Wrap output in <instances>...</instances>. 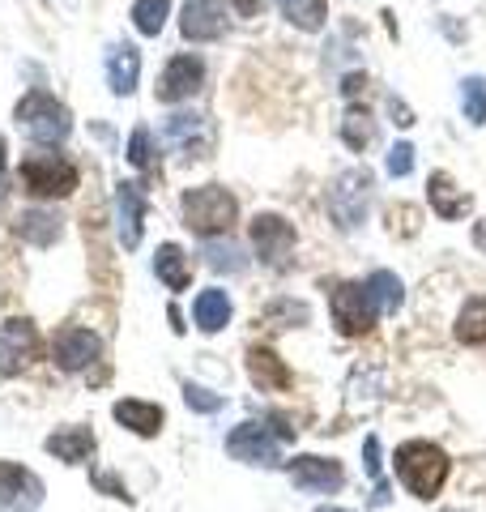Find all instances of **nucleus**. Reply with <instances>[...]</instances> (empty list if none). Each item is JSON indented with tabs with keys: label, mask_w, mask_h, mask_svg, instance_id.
I'll list each match as a JSON object with an SVG mask.
<instances>
[{
	"label": "nucleus",
	"mask_w": 486,
	"mask_h": 512,
	"mask_svg": "<svg viewBox=\"0 0 486 512\" xmlns=\"http://www.w3.org/2000/svg\"><path fill=\"white\" fill-rule=\"evenodd\" d=\"M448 453L431 440H405L397 448V478L414 500H435L440 487L448 483Z\"/></svg>",
	"instance_id": "1"
},
{
	"label": "nucleus",
	"mask_w": 486,
	"mask_h": 512,
	"mask_svg": "<svg viewBox=\"0 0 486 512\" xmlns=\"http://www.w3.org/2000/svg\"><path fill=\"white\" fill-rule=\"evenodd\" d=\"M180 210H184V227H188L192 235L218 239V235H226V231L235 227L239 201H235L222 184H201V188H188V192H184Z\"/></svg>",
	"instance_id": "2"
},
{
	"label": "nucleus",
	"mask_w": 486,
	"mask_h": 512,
	"mask_svg": "<svg viewBox=\"0 0 486 512\" xmlns=\"http://www.w3.org/2000/svg\"><path fill=\"white\" fill-rule=\"evenodd\" d=\"M13 120H18L22 133L30 141H39V146H60V141L73 133L69 107H64L56 94H47V90H30L26 99L13 107Z\"/></svg>",
	"instance_id": "3"
},
{
	"label": "nucleus",
	"mask_w": 486,
	"mask_h": 512,
	"mask_svg": "<svg viewBox=\"0 0 486 512\" xmlns=\"http://www.w3.org/2000/svg\"><path fill=\"white\" fill-rule=\"evenodd\" d=\"M18 180L35 201H60L77 188V167L64 154H26L18 167Z\"/></svg>",
	"instance_id": "4"
},
{
	"label": "nucleus",
	"mask_w": 486,
	"mask_h": 512,
	"mask_svg": "<svg viewBox=\"0 0 486 512\" xmlns=\"http://www.w3.org/2000/svg\"><path fill=\"white\" fill-rule=\"evenodd\" d=\"M329 312H333V325L342 338H363L376 325V299H371L367 282H337L333 295H329Z\"/></svg>",
	"instance_id": "5"
},
{
	"label": "nucleus",
	"mask_w": 486,
	"mask_h": 512,
	"mask_svg": "<svg viewBox=\"0 0 486 512\" xmlns=\"http://www.w3.org/2000/svg\"><path fill=\"white\" fill-rule=\"evenodd\" d=\"M371 184H376V180H371L367 167H350V171H342L333 180V188H329V214H333V222L342 231H354L367 218Z\"/></svg>",
	"instance_id": "6"
},
{
	"label": "nucleus",
	"mask_w": 486,
	"mask_h": 512,
	"mask_svg": "<svg viewBox=\"0 0 486 512\" xmlns=\"http://www.w3.org/2000/svg\"><path fill=\"white\" fill-rule=\"evenodd\" d=\"M226 453L235 461H248V466H278L282 436H278V427H269V423H239L231 436H226Z\"/></svg>",
	"instance_id": "7"
},
{
	"label": "nucleus",
	"mask_w": 486,
	"mask_h": 512,
	"mask_svg": "<svg viewBox=\"0 0 486 512\" xmlns=\"http://www.w3.org/2000/svg\"><path fill=\"white\" fill-rule=\"evenodd\" d=\"M252 248L269 269H286L295 252V227L282 214H256L252 218Z\"/></svg>",
	"instance_id": "8"
},
{
	"label": "nucleus",
	"mask_w": 486,
	"mask_h": 512,
	"mask_svg": "<svg viewBox=\"0 0 486 512\" xmlns=\"http://www.w3.org/2000/svg\"><path fill=\"white\" fill-rule=\"evenodd\" d=\"M39 359V329L30 325L26 316H13L0 325V372H26L30 363Z\"/></svg>",
	"instance_id": "9"
},
{
	"label": "nucleus",
	"mask_w": 486,
	"mask_h": 512,
	"mask_svg": "<svg viewBox=\"0 0 486 512\" xmlns=\"http://www.w3.org/2000/svg\"><path fill=\"white\" fill-rule=\"evenodd\" d=\"M162 141H167L171 150H180L184 158H209V150H214V128H209V120L197 116V111H180V116H171L162 124Z\"/></svg>",
	"instance_id": "10"
},
{
	"label": "nucleus",
	"mask_w": 486,
	"mask_h": 512,
	"mask_svg": "<svg viewBox=\"0 0 486 512\" xmlns=\"http://www.w3.org/2000/svg\"><path fill=\"white\" fill-rule=\"evenodd\" d=\"M99 350H103L99 333H90L81 325H64L52 338V363L60 367V372H86V367L99 359Z\"/></svg>",
	"instance_id": "11"
},
{
	"label": "nucleus",
	"mask_w": 486,
	"mask_h": 512,
	"mask_svg": "<svg viewBox=\"0 0 486 512\" xmlns=\"http://www.w3.org/2000/svg\"><path fill=\"white\" fill-rule=\"evenodd\" d=\"M201 86H205V64H201V56L184 52V56L167 60V69H162L154 94H158V103H184V99H192V94H197Z\"/></svg>",
	"instance_id": "12"
},
{
	"label": "nucleus",
	"mask_w": 486,
	"mask_h": 512,
	"mask_svg": "<svg viewBox=\"0 0 486 512\" xmlns=\"http://www.w3.org/2000/svg\"><path fill=\"white\" fill-rule=\"evenodd\" d=\"M43 504V483L30 470L0 461V512H35Z\"/></svg>",
	"instance_id": "13"
},
{
	"label": "nucleus",
	"mask_w": 486,
	"mask_h": 512,
	"mask_svg": "<svg viewBox=\"0 0 486 512\" xmlns=\"http://www.w3.org/2000/svg\"><path fill=\"white\" fill-rule=\"evenodd\" d=\"M290 483H295L299 491H316V495H329V491H342L346 483V470L337 466L333 457H295L286 466Z\"/></svg>",
	"instance_id": "14"
},
{
	"label": "nucleus",
	"mask_w": 486,
	"mask_h": 512,
	"mask_svg": "<svg viewBox=\"0 0 486 512\" xmlns=\"http://www.w3.org/2000/svg\"><path fill=\"white\" fill-rule=\"evenodd\" d=\"M180 35L188 43H214L226 35V9L218 0H188L180 13Z\"/></svg>",
	"instance_id": "15"
},
{
	"label": "nucleus",
	"mask_w": 486,
	"mask_h": 512,
	"mask_svg": "<svg viewBox=\"0 0 486 512\" xmlns=\"http://www.w3.org/2000/svg\"><path fill=\"white\" fill-rule=\"evenodd\" d=\"M141 227H145V188L124 180L116 188V231H120V244L128 252L141 244Z\"/></svg>",
	"instance_id": "16"
},
{
	"label": "nucleus",
	"mask_w": 486,
	"mask_h": 512,
	"mask_svg": "<svg viewBox=\"0 0 486 512\" xmlns=\"http://www.w3.org/2000/svg\"><path fill=\"white\" fill-rule=\"evenodd\" d=\"M248 376L261 393H286L295 376H290V367L273 355L269 346H248Z\"/></svg>",
	"instance_id": "17"
},
{
	"label": "nucleus",
	"mask_w": 486,
	"mask_h": 512,
	"mask_svg": "<svg viewBox=\"0 0 486 512\" xmlns=\"http://www.w3.org/2000/svg\"><path fill=\"white\" fill-rule=\"evenodd\" d=\"M137 82H141V52L133 43H116L107 52V86H111V94L128 99V94L137 90Z\"/></svg>",
	"instance_id": "18"
},
{
	"label": "nucleus",
	"mask_w": 486,
	"mask_h": 512,
	"mask_svg": "<svg viewBox=\"0 0 486 512\" xmlns=\"http://www.w3.org/2000/svg\"><path fill=\"white\" fill-rule=\"evenodd\" d=\"M111 414H116V423L120 427H128L133 436H158L162 431V423H167V414H162V406H154V402H137V397H124V402H116L111 406Z\"/></svg>",
	"instance_id": "19"
},
{
	"label": "nucleus",
	"mask_w": 486,
	"mask_h": 512,
	"mask_svg": "<svg viewBox=\"0 0 486 512\" xmlns=\"http://www.w3.org/2000/svg\"><path fill=\"white\" fill-rule=\"evenodd\" d=\"M427 197H431V210L440 214L444 222H457L469 214V197H465V188L452 184V175L448 171H435L431 180H427Z\"/></svg>",
	"instance_id": "20"
},
{
	"label": "nucleus",
	"mask_w": 486,
	"mask_h": 512,
	"mask_svg": "<svg viewBox=\"0 0 486 512\" xmlns=\"http://www.w3.org/2000/svg\"><path fill=\"white\" fill-rule=\"evenodd\" d=\"M43 448L56 461H64V466H81V461L94 453V431L90 427H64V431H56V436H47Z\"/></svg>",
	"instance_id": "21"
},
{
	"label": "nucleus",
	"mask_w": 486,
	"mask_h": 512,
	"mask_svg": "<svg viewBox=\"0 0 486 512\" xmlns=\"http://www.w3.org/2000/svg\"><path fill=\"white\" fill-rule=\"evenodd\" d=\"M192 320H197V329H201V333H218V329H226V320H231V295L218 291V286L201 291L197 299H192Z\"/></svg>",
	"instance_id": "22"
},
{
	"label": "nucleus",
	"mask_w": 486,
	"mask_h": 512,
	"mask_svg": "<svg viewBox=\"0 0 486 512\" xmlns=\"http://www.w3.org/2000/svg\"><path fill=\"white\" fill-rule=\"evenodd\" d=\"M154 274L158 282L167 286V291H188V282H192V265H188V256L180 244H162L154 252Z\"/></svg>",
	"instance_id": "23"
},
{
	"label": "nucleus",
	"mask_w": 486,
	"mask_h": 512,
	"mask_svg": "<svg viewBox=\"0 0 486 512\" xmlns=\"http://www.w3.org/2000/svg\"><path fill=\"white\" fill-rule=\"evenodd\" d=\"M18 235L26 239V244L47 248V244H56V239H60V218L47 214V210H26L18 218Z\"/></svg>",
	"instance_id": "24"
},
{
	"label": "nucleus",
	"mask_w": 486,
	"mask_h": 512,
	"mask_svg": "<svg viewBox=\"0 0 486 512\" xmlns=\"http://www.w3.org/2000/svg\"><path fill=\"white\" fill-rule=\"evenodd\" d=\"M278 9L290 26L307 30V35H316L324 26V18H329V5H324V0H278Z\"/></svg>",
	"instance_id": "25"
},
{
	"label": "nucleus",
	"mask_w": 486,
	"mask_h": 512,
	"mask_svg": "<svg viewBox=\"0 0 486 512\" xmlns=\"http://www.w3.org/2000/svg\"><path fill=\"white\" fill-rule=\"evenodd\" d=\"M457 342L486 346V295H474L457 316Z\"/></svg>",
	"instance_id": "26"
},
{
	"label": "nucleus",
	"mask_w": 486,
	"mask_h": 512,
	"mask_svg": "<svg viewBox=\"0 0 486 512\" xmlns=\"http://www.w3.org/2000/svg\"><path fill=\"white\" fill-rule=\"evenodd\" d=\"M171 18V0H133V26L145 39H158Z\"/></svg>",
	"instance_id": "27"
},
{
	"label": "nucleus",
	"mask_w": 486,
	"mask_h": 512,
	"mask_svg": "<svg viewBox=\"0 0 486 512\" xmlns=\"http://www.w3.org/2000/svg\"><path fill=\"white\" fill-rule=\"evenodd\" d=\"M367 291L371 299H376V308L380 312H397L401 308V299H405V286L397 274H388V269H376V274L367 278Z\"/></svg>",
	"instance_id": "28"
},
{
	"label": "nucleus",
	"mask_w": 486,
	"mask_h": 512,
	"mask_svg": "<svg viewBox=\"0 0 486 512\" xmlns=\"http://www.w3.org/2000/svg\"><path fill=\"white\" fill-rule=\"evenodd\" d=\"M201 256H205L209 269H218V274H222V269H226V274H239V269L248 265V261H243V252H239V244H231V239H209Z\"/></svg>",
	"instance_id": "29"
},
{
	"label": "nucleus",
	"mask_w": 486,
	"mask_h": 512,
	"mask_svg": "<svg viewBox=\"0 0 486 512\" xmlns=\"http://www.w3.org/2000/svg\"><path fill=\"white\" fill-rule=\"evenodd\" d=\"M342 137H346V146H350V150H367L371 141H376V120H371L367 111L350 107V111H346V120H342Z\"/></svg>",
	"instance_id": "30"
},
{
	"label": "nucleus",
	"mask_w": 486,
	"mask_h": 512,
	"mask_svg": "<svg viewBox=\"0 0 486 512\" xmlns=\"http://www.w3.org/2000/svg\"><path fill=\"white\" fill-rule=\"evenodd\" d=\"M461 111L469 124H486V77H465L461 82Z\"/></svg>",
	"instance_id": "31"
},
{
	"label": "nucleus",
	"mask_w": 486,
	"mask_h": 512,
	"mask_svg": "<svg viewBox=\"0 0 486 512\" xmlns=\"http://www.w3.org/2000/svg\"><path fill=\"white\" fill-rule=\"evenodd\" d=\"M128 163H133L137 171H154L158 158H154V133L145 124L133 128V137H128Z\"/></svg>",
	"instance_id": "32"
},
{
	"label": "nucleus",
	"mask_w": 486,
	"mask_h": 512,
	"mask_svg": "<svg viewBox=\"0 0 486 512\" xmlns=\"http://www.w3.org/2000/svg\"><path fill=\"white\" fill-rule=\"evenodd\" d=\"M388 175H397V180H405V175H410L414 171V146H410V141H401V146H393V150H388Z\"/></svg>",
	"instance_id": "33"
},
{
	"label": "nucleus",
	"mask_w": 486,
	"mask_h": 512,
	"mask_svg": "<svg viewBox=\"0 0 486 512\" xmlns=\"http://www.w3.org/2000/svg\"><path fill=\"white\" fill-rule=\"evenodd\" d=\"M184 402H188L192 410H201V414L222 410V397H214L209 389H201V384H184Z\"/></svg>",
	"instance_id": "34"
},
{
	"label": "nucleus",
	"mask_w": 486,
	"mask_h": 512,
	"mask_svg": "<svg viewBox=\"0 0 486 512\" xmlns=\"http://www.w3.org/2000/svg\"><path fill=\"white\" fill-rule=\"evenodd\" d=\"M94 483H99V487L111 495V500H128V491H124V483H120L116 474H99V478H94Z\"/></svg>",
	"instance_id": "35"
},
{
	"label": "nucleus",
	"mask_w": 486,
	"mask_h": 512,
	"mask_svg": "<svg viewBox=\"0 0 486 512\" xmlns=\"http://www.w3.org/2000/svg\"><path fill=\"white\" fill-rule=\"evenodd\" d=\"M231 5L243 13V18H256V13H261V5H265V0H231Z\"/></svg>",
	"instance_id": "36"
},
{
	"label": "nucleus",
	"mask_w": 486,
	"mask_h": 512,
	"mask_svg": "<svg viewBox=\"0 0 486 512\" xmlns=\"http://www.w3.org/2000/svg\"><path fill=\"white\" fill-rule=\"evenodd\" d=\"M388 107H393V116H397V124H414V116H410V107H405V103H397V99H388Z\"/></svg>",
	"instance_id": "37"
},
{
	"label": "nucleus",
	"mask_w": 486,
	"mask_h": 512,
	"mask_svg": "<svg viewBox=\"0 0 486 512\" xmlns=\"http://www.w3.org/2000/svg\"><path fill=\"white\" fill-rule=\"evenodd\" d=\"M0 171H5V141H0Z\"/></svg>",
	"instance_id": "38"
},
{
	"label": "nucleus",
	"mask_w": 486,
	"mask_h": 512,
	"mask_svg": "<svg viewBox=\"0 0 486 512\" xmlns=\"http://www.w3.org/2000/svg\"><path fill=\"white\" fill-rule=\"evenodd\" d=\"M316 512H342V508H316Z\"/></svg>",
	"instance_id": "39"
}]
</instances>
